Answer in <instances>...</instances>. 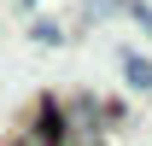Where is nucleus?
Returning a JSON list of instances; mask_svg holds the SVG:
<instances>
[{
	"label": "nucleus",
	"instance_id": "nucleus-1",
	"mask_svg": "<svg viewBox=\"0 0 152 146\" xmlns=\"http://www.w3.org/2000/svg\"><path fill=\"white\" fill-rule=\"evenodd\" d=\"M123 76H129V88H146L152 93V64L140 53H123Z\"/></svg>",
	"mask_w": 152,
	"mask_h": 146
},
{
	"label": "nucleus",
	"instance_id": "nucleus-2",
	"mask_svg": "<svg viewBox=\"0 0 152 146\" xmlns=\"http://www.w3.org/2000/svg\"><path fill=\"white\" fill-rule=\"evenodd\" d=\"M35 41H47V47H58V41H64V29H58L53 18H41V23H35Z\"/></svg>",
	"mask_w": 152,
	"mask_h": 146
},
{
	"label": "nucleus",
	"instance_id": "nucleus-3",
	"mask_svg": "<svg viewBox=\"0 0 152 146\" xmlns=\"http://www.w3.org/2000/svg\"><path fill=\"white\" fill-rule=\"evenodd\" d=\"M18 6H35V0H18Z\"/></svg>",
	"mask_w": 152,
	"mask_h": 146
}]
</instances>
